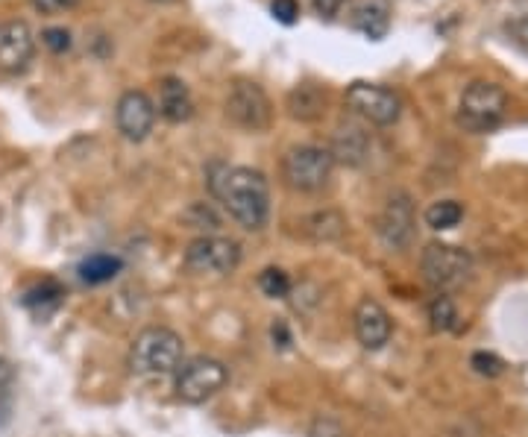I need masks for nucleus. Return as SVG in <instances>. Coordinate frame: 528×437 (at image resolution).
<instances>
[{"label": "nucleus", "mask_w": 528, "mask_h": 437, "mask_svg": "<svg viewBox=\"0 0 528 437\" xmlns=\"http://www.w3.org/2000/svg\"><path fill=\"white\" fill-rule=\"evenodd\" d=\"M209 191L229 218L247 232H259L270 218V185L262 171L238 168V165H212Z\"/></svg>", "instance_id": "1"}, {"label": "nucleus", "mask_w": 528, "mask_h": 437, "mask_svg": "<svg viewBox=\"0 0 528 437\" xmlns=\"http://www.w3.org/2000/svg\"><path fill=\"white\" fill-rule=\"evenodd\" d=\"M185 361V344L168 326H147L130 347V370L135 376H171Z\"/></svg>", "instance_id": "2"}, {"label": "nucleus", "mask_w": 528, "mask_h": 437, "mask_svg": "<svg viewBox=\"0 0 528 437\" xmlns=\"http://www.w3.org/2000/svg\"><path fill=\"white\" fill-rule=\"evenodd\" d=\"M508 112V94L505 88L487 80H476L464 88L461 94V106H458V127L473 135L493 132Z\"/></svg>", "instance_id": "3"}, {"label": "nucleus", "mask_w": 528, "mask_h": 437, "mask_svg": "<svg viewBox=\"0 0 528 437\" xmlns=\"http://www.w3.org/2000/svg\"><path fill=\"white\" fill-rule=\"evenodd\" d=\"M335 171V159L329 150L314 147V144H300L291 147L282 156V179L291 191L300 194H317L329 185Z\"/></svg>", "instance_id": "4"}, {"label": "nucleus", "mask_w": 528, "mask_h": 437, "mask_svg": "<svg viewBox=\"0 0 528 437\" xmlns=\"http://www.w3.org/2000/svg\"><path fill=\"white\" fill-rule=\"evenodd\" d=\"M229 382V370L226 364L212 358V355H194L188 361H182V367L176 370V399L185 405H203L212 396H218Z\"/></svg>", "instance_id": "5"}, {"label": "nucleus", "mask_w": 528, "mask_h": 437, "mask_svg": "<svg viewBox=\"0 0 528 437\" xmlns=\"http://www.w3.org/2000/svg\"><path fill=\"white\" fill-rule=\"evenodd\" d=\"M420 273H423V279L438 294H446L452 288H461L470 279V273H473V256L467 250L455 247V244L435 241L420 256Z\"/></svg>", "instance_id": "6"}, {"label": "nucleus", "mask_w": 528, "mask_h": 437, "mask_svg": "<svg viewBox=\"0 0 528 437\" xmlns=\"http://www.w3.org/2000/svg\"><path fill=\"white\" fill-rule=\"evenodd\" d=\"M241 264V244L223 235H200L185 250V267L197 276H229Z\"/></svg>", "instance_id": "7"}, {"label": "nucleus", "mask_w": 528, "mask_h": 437, "mask_svg": "<svg viewBox=\"0 0 528 437\" xmlns=\"http://www.w3.org/2000/svg\"><path fill=\"white\" fill-rule=\"evenodd\" d=\"M226 118L247 132L267 130L273 121V109L264 88L250 80H235L226 94Z\"/></svg>", "instance_id": "8"}, {"label": "nucleus", "mask_w": 528, "mask_h": 437, "mask_svg": "<svg viewBox=\"0 0 528 437\" xmlns=\"http://www.w3.org/2000/svg\"><path fill=\"white\" fill-rule=\"evenodd\" d=\"M347 106L358 118H364L373 127H391L402 115V100L391 88L373 86V83H352L347 88Z\"/></svg>", "instance_id": "9"}, {"label": "nucleus", "mask_w": 528, "mask_h": 437, "mask_svg": "<svg viewBox=\"0 0 528 437\" xmlns=\"http://www.w3.org/2000/svg\"><path fill=\"white\" fill-rule=\"evenodd\" d=\"M414 226H417V218H414V203L405 191H396L388 197L382 215L376 220V232L382 238V244L394 253H402L411 247L414 241Z\"/></svg>", "instance_id": "10"}, {"label": "nucleus", "mask_w": 528, "mask_h": 437, "mask_svg": "<svg viewBox=\"0 0 528 437\" xmlns=\"http://www.w3.org/2000/svg\"><path fill=\"white\" fill-rule=\"evenodd\" d=\"M115 127L127 141H144L156 127V103L144 91H124L115 106Z\"/></svg>", "instance_id": "11"}, {"label": "nucleus", "mask_w": 528, "mask_h": 437, "mask_svg": "<svg viewBox=\"0 0 528 437\" xmlns=\"http://www.w3.org/2000/svg\"><path fill=\"white\" fill-rule=\"evenodd\" d=\"M352 329H355V338L364 350L376 352L382 350L391 335H394V320L388 314V308L370 297H364L355 311H352Z\"/></svg>", "instance_id": "12"}, {"label": "nucleus", "mask_w": 528, "mask_h": 437, "mask_svg": "<svg viewBox=\"0 0 528 437\" xmlns=\"http://www.w3.org/2000/svg\"><path fill=\"white\" fill-rule=\"evenodd\" d=\"M36 56V36L24 21L0 24V71L24 74Z\"/></svg>", "instance_id": "13"}, {"label": "nucleus", "mask_w": 528, "mask_h": 437, "mask_svg": "<svg viewBox=\"0 0 528 437\" xmlns=\"http://www.w3.org/2000/svg\"><path fill=\"white\" fill-rule=\"evenodd\" d=\"M329 153H332L335 162H344L350 168H358L370 156V135L361 130V127H355V124H344V127H338L335 135H332Z\"/></svg>", "instance_id": "14"}, {"label": "nucleus", "mask_w": 528, "mask_h": 437, "mask_svg": "<svg viewBox=\"0 0 528 437\" xmlns=\"http://www.w3.org/2000/svg\"><path fill=\"white\" fill-rule=\"evenodd\" d=\"M159 115L171 124H185L194 115V97L188 86L176 77L162 80L159 86Z\"/></svg>", "instance_id": "15"}, {"label": "nucleus", "mask_w": 528, "mask_h": 437, "mask_svg": "<svg viewBox=\"0 0 528 437\" xmlns=\"http://www.w3.org/2000/svg\"><path fill=\"white\" fill-rule=\"evenodd\" d=\"M350 24L352 30H358V33H364L367 39L379 42V39H385L388 30H391V9H388L385 0H364V3H358V6L352 9Z\"/></svg>", "instance_id": "16"}, {"label": "nucleus", "mask_w": 528, "mask_h": 437, "mask_svg": "<svg viewBox=\"0 0 528 437\" xmlns=\"http://www.w3.org/2000/svg\"><path fill=\"white\" fill-rule=\"evenodd\" d=\"M303 232H306L308 241L314 244H332V241H341L344 232H347V218L335 209H323V212H314L303 220Z\"/></svg>", "instance_id": "17"}, {"label": "nucleus", "mask_w": 528, "mask_h": 437, "mask_svg": "<svg viewBox=\"0 0 528 437\" xmlns=\"http://www.w3.org/2000/svg\"><path fill=\"white\" fill-rule=\"evenodd\" d=\"M288 112L294 121H317L326 112V91L317 86H297L288 94Z\"/></svg>", "instance_id": "18"}, {"label": "nucleus", "mask_w": 528, "mask_h": 437, "mask_svg": "<svg viewBox=\"0 0 528 437\" xmlns=\"http://www.w3.org/2000/svg\"><path fill=\"white\" fill-rule=\"evenodd\" d=\"M124 270V262L112 253H91L88 259L80 262V279L86 285H103V282H112L118 273Z\"/></svg>", "instance_id": "19"}, {"label": "nucleus", "mask_w": 528, "mask_h": 437, "mask_svg": "<svg viewBox=\"0 0 528 437\" xmlns=\"http://www.w3.org/2000/svg\"><path fill=\"white\" fill-rule=\"evenodd\" d=\"M464 218V209H461V203L458 200H438V203H432L429 209H426V223L432 226V229H452V226H458Z\"/></svg>", "instance_id": "20"}, {"label": "nucleus", "mask_w": 528, "mask_h": 437, "mask_svg": "<svg viewBox=\"0 0 528 437\" xmlns=\"http://www.w3.org/2000/svg\"><path fill=\"white\" fill-rule=\"evenodd\" d=\"M429 320H432V329L435 332H452V329H458V308L455 303L446 297V294H438L432 303H429Z\"/></svg>", "instance_id": "21"}, {"label": "nucleus", "mask_w": 528, "mask_h": 437, "mask_svg": "<svg viewBox=\"0 0 528 437\" xmlns=\"http://www.w3.org/2000/svg\"><path fill=\"white\" fill-rule=\"evenodd\" d=\"M259 288L270 300H285L291 294V276L282 267H264L259 273Z\"/></svg>", "instance_id": "22"}, {"label": "nucleus", "mask_w": 528, "mask_h": 437, "mask_svg": "<svg viewBox=\"0 0 528 437\" xmlns=\"http://www.w3.org/2000/svg\"><path fill=\"white\" fill-rule=\"evenodd\" d=\"M15 402V370L6 358H0V423L9 417Z\"/></svg>", "instance_id": "23"}, {"label": "nucleus", "mask_w": 528, "mask_h": 437, "mask_svg": "<svg viewBox=\"0 0 528 437\" xmlns=\"http://www.w3.org/2000/svg\"><path fill=\"white\" fill-rule=\"evenodd\" d=\"M62 297H65V291H62L56 282H50V279H47V282H42V285H36L33 291H27L24 306L36 308V306H44V303H53V306H56Z\"/></svg>", "instance_id": "24"}, {"label": "nucleus", "mask_w": 528, "mask_h": 437, "mask_svg": "<svg viewBox=\"0 0 528 437\" xmlns=\"http://www.w3.org/2000/svg\"><path fill=\"white\" fill-rule=\"evenodd\" d=\"M470 367H473L479 376H487V379H496V376L505 373V361H502L499 355H493V352H476V355L470 358Z\"/></svg>", "instance_id": "25"}, {"label": "nucleus", "mask_w": 528, "mask_h": 437, "mask_svg": "<svg viewBox=\"0 0 528 437\" xmlns=\"http://www.w3.org/2000/svg\"><path fill=\"white\" fill-rule=\"evenodd\" d=\"M42 42L50 53H68V50H71V44H74L71 42V33H68V30H62V27H50V30H44Z\"/></svg>", "instance_id": "26"}, {"label": "nucleus", "mask_w": 528, "mask_h": 437, "mask_svg": "<svg viewBox=\"0 0 528 437\" xmlns=\"http://www.w3.org/2000/svg\"><path fill=\"white\" fill-rule=\"evenodd\" d=\"M308 437H347L344 426L332 417H317L311 426H308Z\"/></svg>", "instance_id": "27"}, {"label": "nucleus", "mask_w": 528, "mask_h": 437, "mask_svg": "<svg viewBox=\"0 0 528 437\" xmlns=\"http://www.w3.org/2000/svg\"><path fill=\"white\" fill-rule=\"evenodd\" d=\"M270 12L279 24H294L300 18V3L297 0H273Z\"/></svg>", "instance_id": "28"}, {"label": "nucleus", "mask_w": 528, "mask_h": 437, "mask_svg": "<svg viewBox=\"0 0 528 437\" xmlns=\"http://www.w3.org/2000/svg\"><path fill=\"white\" fill-rule=\"evenodd\" d=\"M508 36H511V44L528 56V18L511 21V24H508Z\"/></svg>", "instance_id": "29"}, {"label": "nucleus", "mask_w": 528, "mask_h": 437, "mask_svg": "<svg viewBox=\"0 0 528 437\" xmlns=\"http://www.w3.org/2000/svg\"><path fill=\"white\" fill-rule=\"evenodd\" d=\"M42 15H59V12H68V9H74L80 0H30Z\"/></svg>", "instance_id": "30"}, {"label": "nucleus", "mask_w": 528, "mask_h": 437, "mask_svg": "<svg viewBox=\"0 0 528 437\" xmlns=\"http://www.w3.org/2000/svg\"><path fill=\"white\" fill-rule=\"evenodd\" d=\"M311 3H314V12L320 18H335L344 6V0H311Z\"/></svg>", "instance_id": "31"}]
</instances>
